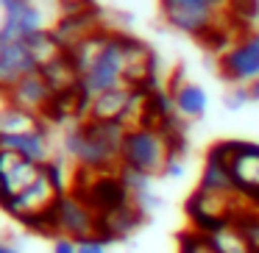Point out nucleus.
Masks as SVG:
<instances>
[{"instance_id":"ddd939ff","label":"nucleus","mask_w":259,"mask_h":253,"mask_svg":"<svg viewBox=\"0 0 259 253\" xmlns=\"http://www.w3.org/2000/svg\"><path fill=\"white\" fill-rule=\"evenodd\" d=\"M203 234H206L209 245L214 247V253H253L245 234H242V228L237 225V220L218 223L212 228H206Z\"/></svg>"},{"instance_id":"a211bd4d","label":"nucleus","mask_w":259,"mask_h":253,"mask_svg":"<svg viewBox=\"0 0 259 253\" xmlns=\"http://www.w3.org/2000/svg\"><path fill=\"white\" fill-rule=\"evenodd\" d=\"M237 225L242 228L248 245H251L253 253H259V214H245V217H234Z\"/></svg>"},{"instance_id":"412c9836","label":"nucleus","mask_w":259,"mask_h":253,"mask_svg":"<svg viewBox=\"0 0 259 253\" xmlns=\"http://www.w3.org/2000/svg\"><path fill=\"white\" fill-rule=\"evenodd\" d=\"M78 250V242L70 239V236H53L51 253H75Z\"/></svg>"},{"instance_id":"4468645a","label":"nucleus","mask_w":259,"mask_h":253,"mask_svg":"<svg viewBox=\"0 0 259 253\" xmlns=\"http://www.w3.org/2000/svg\"><path fill=\"white\" fill-rule=\"evenodd\" d=\"M39 73L45 75V81L51 84L53 95H56V92L75 89V86L81 84V75H78V70H75L73 59H70L67 53H62V56H56L53 62H48L45 67H39Z\"/></svg>"},{"instance_id":"1a4fd4ad","label":"nucleus","mask_w":259,"mask_h":253,"mask_svg":"<svg viewBox=\"0 0 259 253\" xmlns=\"http://www.w3.org/2000/svg\"><path fill=\"white\" fill-rule=\"evenodd\" d=\"M34 70H39V67H36L25 39L3 42V47H0V92H9L20 78H25Z\"/></svg>"},{"instance_id":"6e6552de","label":"nucleus","mask_w":259,"mask_h":253,"mask_svg":"<svg viewBox=\"0 0 259 253\" xmlns=\"http://www.w3.org/2000/svg\"><path fill=\"white\" fill-rule=\"evenodd\" d=\"M229 167L237 192H259V145L229 142Z\"/></svg>"},{"instance_id":"9b49d317","label":"nucleus","mask_w":259,"mask_h":253,"mask_svg":"<svg viewBox=\"0 0 259 253\" xmlns=\"http://www.w3.org/2000/svg\"><path fill=\"white\" fill-rule=\"evenodd\" d=\"M167 89H170V95H173L176 114H179L181 120H201L203 114H206L209 95L203 92V86L192 84V81H173Z\"/></svg>"},{"instance_id":"f257e3e1","label":"nucleus","mask_w":259,"mask_h":253,"mask_svg":"<svg viewBox=\"0 0 259 253\" xmlns=\"http://www.w3.org/2000/svg\"><path fill=\"white\" fill-rule=\"evenodd\" d=\"M128 128L120 123L84 120L62 131V156L75 170L92 175H106L120 170V150Z\"/></svg>"},{"instance_id":"f03ea898","label":"nucleus","mask_w":259,"mask_h":253,"mask_svg":"<svg viewBox=\"0 0 259 253\" xmlns=\"http://www.w3.org/2000/svg\"><path fill=\"white\" fill-rule=\"evenodd\" d=\"M31 231H39L48 236H70V239H87L98 236V212L78 195V192H64L56 200V206L39 220Z\"/></svg>"},{"instance_id":"423d86ee","label":"nucleus","mask_w":259,"mask_h":253,"mask_svg":"<svg viewBox=\"0 0 259 253\" xmlns=\"http://www.w3.org/2000/svg\"><path fill=\"white\" fill-rule=\"evenodd\" d=\"M62 195H64V192L59 189L56 181H53L51 175L45 173V167H42L39 178H36L34 184L25 186L23 192H17L14 197H9L0 209H3L9 217H14L17 223H23L25 228H34V225L39 223V220L45 217L53 206H56V200Z\"/></svg>"},{"instance_id":"7ed1b4c3","label":"nucleus","mask_w":259,"mask_h":253,"mask_svg":"<svg viewBox=\"0 0 259 253\" xmlns=\"http://www.w3.org/2000/svg\"><path fill=\"white\" fill-rule=\"evenodd\" d=\"M170 150H173V142L162 128H153V125L131 128L125 134L123 150H120V167L156 178L167 164Z\"/></svg>"},{"instance_id":"5701e85b","label":"nucleus","mask_w":259,"mask_h":253,"mask_svg":"<svg viewBox=\"0 0 259 253\" xmlns=\"http://www.w3.org/2000/svg\"><path fill=\"white\" fill-rule=\"evenodd\" d=\"M253 23H256V31H259V14H256V20H253Z\"/></svg>"},{"instance_id":"0eeeda50","label":"nucleus","mask_w":259,"mask_h":253,"mask_svg":"<svg viewBox=\"0 0 259 253\" xmlns=\"http://www.w3.org/2000/svg\"><path fill=\"white\" fill-rule=\"evenodd\" d=\"M218 70L231 86H251L259 78V31H245L240 42L218 59Z\"/></svg>"},{"instance_id":"2eb2a0df","label":"nucleus","mask_w":259,"mask_h":253,"mask_svg":"<svg viewBox=\"0 0 259 253\" xmlns=\"http://www.w3.org/2000/svg\"><path fill=\"white\" fill-rule=\"evenodd\" d=\"M42 117L34 112H25V109L6 103L0 109V136H14V134H28V131L42 128Z\"/></svg>"},{"instance_id":"39448f33","label":"nucleus","mask_w":259,"mask_h":253,"mask_svg":"<svg viewBox=\"0 0 259 253\" xmlns=\"http://www.w3.org/2000/svg\"><path fill=\"white\" fill-rule=\"evenodd\" d=\"M125 86V34L123 31H112L106 47L101 56L95 59L90 70L81 75V89L87 97H95L101 92Z\"/></svg>"},{"instance_id":"f8f14e48","label":"nucleus","mask_w":259,"mask_h":253,"mask_svg":"<svg viewBox=\"0 0 259 253\" xmlns=\"http://www.w3.org/2000/svg\"><path fill=\"white\" fill-rule=\"evenodd\" d=\"M131 92L134 86H117V89L101 92L90 100V117L87 120H101V123H120L128 109Z\"/></svg>"},{"instance_id":"20e7f679","label":"nucleus","mask_w":259,"mask_h":253,"mask_svg":"<svg viewBox=\"0 0 259 253\" xmlns=\"http://www.w3.org/2000/svg\"><path fill=\"white\" fill-rule=\"evenodd\" d=\"M229 6L218 0H159L162 20L173 31L195 39H206L214 28L220 25V14Z\"/></svg>"},{"instance_id":"6ab92c4d","label":"nucleus","mask_w":259,"mask_h":253,"mask_svg":"<svg viewBox=\"0 0 259 253\" xmlns=\"http://www.w3.org/2000/svg\"><path fill=\"white\" fill-rule=\"evenodd\" d=\"M248 103H251V92H248V86H229L223 95V106L229 109V112H240V109H245Z\"/></svg>"},{"instance_id":"dca6fc26","label":"nucleus","mask_w":259,"mask_h":253,"mask_svg":"<svg viewBox=\"0 0 259 253\" xmlns=\"http://www.w3.org/2000/svg\"><path fill=\"white\" fill-rule=\"evenodd\" d=\"M25 45H28L31 56H34L36 67H45L48 62H53L56 56H62V45L56 42V36L51 34V28L45 31H36V34H31L28 39H25Z\"/></svg>"},{"instance_id":"9d476101","label":"nucleus","mask_w":259,"mask_h":253,"mask_svg":"<svg viewBox=\"0 0 259 253\" xmlns=\"http://www.w3.org/2000/svg\"><path fill=\"white\" fill-rule=\"evenodd\" d=\"M6 97H9V103H14V106L25 109V112H34L42 117V112L48 109V103H51V97H53V89L45 81V75H42L39 70H34V73H28L25 78H20L17 84L6 92Z\"/></svg>"},{"instance_id":"4be33fe9","label":"nucleus","mask_w":259,"mask_h":253,"mask_svg":"<svg viewBox=\"0 0 259 253\" xmlns=\"http://www.w3.org/2000/svg\"><path fill=\"white\" fill-rule=\"evenodd\" d=\"M0 253H23V250H20V247L14 245V242H6V239H0Z\"/></svg>"},{"instance_id":"f3484780","label":"nucleus","mask_w":259,"mask_h":253,"mask_svg":"<svg viewBox=\"0 0 259 253\" xmlns=\"http://www.w3.org/2000/svg\"><path fill=\"white\" fill-rule=\"evenodd\" d=\"M179 253H214V247L209 245V239H206L203 231L192 228V231H187V234H181Z\"/></svg>"},{"instance_id":"aec40b11","label":"nucleus","mask_w":259,"mask_h":253,"mask_svg":"<svg viewBox=\"0 0 259 253\" xmlns=\"http://www.w3.org/2000/svg\"><path fill=\"white\" fill-rule=\"evenodd\" d=\"M75 253H109L106 239L101 236H87V239H78V250Z\"/></svg>"}]
</instances>
